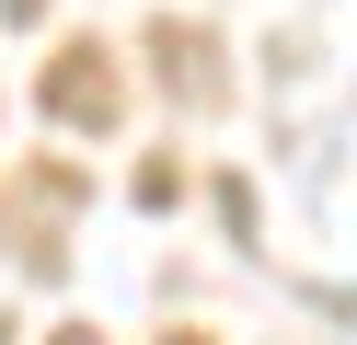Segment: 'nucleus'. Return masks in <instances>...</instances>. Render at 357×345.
<instances>
[{
    "mask_svg": "<svg viewBox=\"0 0 357 345\" xmlns=\"http://www.w3.org/2000/svg\"><path fill=\"white\" fill-rule=\"evenodd\" d=\"M58 345H93V334H58Z\"/></svg>",
    "mask_w": 357,
    "mask_h": 345,
    "instance_id": "f257e3e1",
    "label": "nucleus"
}]
</instances>
